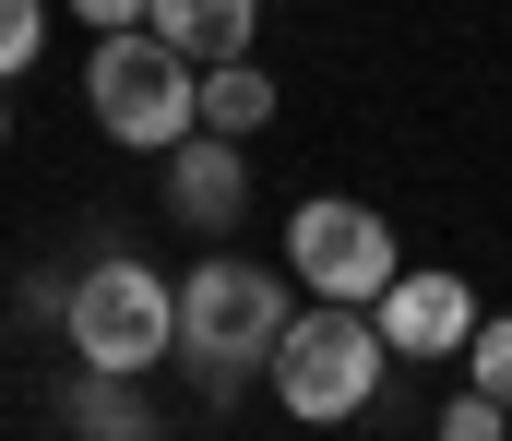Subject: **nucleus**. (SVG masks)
I'll use <instances>...</instances> for the list:
<instances>
[{"instance_id":"7","label":"nucleus","mask_w":512,"mask_h":441,"mask_svg":"<svg viewBox=\"0 0 512 441\" xmlns=\"http://www.w3.org/2000/svg\"><path fill=\"white\" fill-rule=\"evenodd\" d=\"M239 203H251V167H239L227 132L167 144V215H179V227H239Z\"/></svg>"},{"instance_id":"8","label":"nucleus","mask_w":512,"mask_h":441,"mask_svg":"<svg viewBox=\"0 0 512 441\" xmlns=\"http://www.w3.org/2000/svg\"><path fill=\"white\" fill-rule=\"evenodd\" d=\"M143 24L179 48V60H251V0H143Z\"/></svg>"},{"instance_id":"3","label":"nucleus","mask_w":512,"mask_h":441,"mask_svg":"<svg viewBox=\"0 0 512 441\" xmlns=\"http://www.w3.org/2000/svg\"><path fill=\"white\" fill-rule=\"evenodd\" d=\"M60 334H72L84 370H131V382H143V370L179 346V287H167L155 263H96V275L60 287Z\"/></svg>"},{"instance_id":"1","label":"nucleus","mask_w":512,"mask_h":441,"mask_svg":"<svg viewBox=\"0 0 512 441\" xmlns=\"http://www.w3.org/2000/svg\"><path fill=\"white\" fill-rule=\"evenodd\" d=\"M84 108H96V132L131 155H167L203 132V60H179L155 24H120V36H96V72H84Z\"/></svg>"},{"instance_id":"2","label":"nucleus","mask_w":512,"mask_h":441,"mask_svg":"<svg viewBox=\"0 0 512 441\" xmlns=\"http://www.w3.org/2000/svg\"><path fill=\"white\" fill-rule=\"evenodd\" d=\"M262 370H274V394H286L298 430H346L382 394V322H358L346 298H310V310H286V334H274Z\"/></svg>"},{"instance_id":"4","label":"nucleus","mask_w":512,"mask_h":441,"mask_svg":"<svg viewBox=\"0 0 512 441\" xmlns=\"http://www.w3.org/2000/svg\"><path fill=\"white\" fill-rule=\"evenodd\" d=\"M274 334H286V275H262L239 251H215V263H191V287H179V346H191V370L203 382H239L274 358Z\"/></svg>"},{"instance_id":"9","label":"nucleus","mask_w":512,"mask_h":441,"mask_svg":"<svg viewBox=\"0 0 512 441\" xmlns=\"http://www.w3.org/2000/svg\"><path fill=\"white\" fill-rule=\"evenodd\" d=\"M262 120H274V72H262V60H215V72H203V132L239 144V132H262Z\"/></svg>"},{"instance_id":"15","label":"nucleus","mask_w":512,"mask_h":441,"mask_svg":"<svg viewBox=\"0 0 512 441\" xmlns=\"http://www.w3.org/2000/svg\"><path fill=\"white\" fill-rule=\"evenodd\" d=\"M0 144H12V108H0Z\"/></svg>"},{"instance_id":"13","label":"nucleus","mask_w":512,"mask_h":441,"mask_svg":"<svg viewBox=\"0 0 512 441\" xmlns=\"http://www.w3.org/2000/svg\"><path fill=\"white\" fill-rule=\"evenodd\" d=\"M441 441H512V406L501 394H465V406H441Z\"/></svg>"},{"instance_id":"6","label":"nucleus","mask_w":512,"mask_h":441,"mask_svg":"<svg viewBox=\"0 0 512 441\" xmlns=\"http://www.w3.org/2000/svg\"><path fill=\"white\" fill-rule=\"evenodd\" d=\"M477 322H489V310H477L465 275H393L382 287V346L393 358H453Z\"/></svg>"},{"instance_id":"12","label":"nucleus","mask_w":512,"mask_h":441,"mask_svg":"<svg viewBox=\"0 0 512 441\" xmlns=\"http://www.w3.org/2000/svg\"><path fill=\"white\" fill-rule=\"evenodd\" d=\"M36 48H48V0H0V84H12Z\"/></svg>"},{"instance_id":"11","label":"nucleus","mask_w":512,"mask_h":441,"mask_svg":"<svg viewBox=\"0 0 512 441\" xmlns=\"http://www.w3.org/2000/svg\"><path fill=\"white\" fill-rule=\"evenodd\" d=\"M465 358H477V394H501V406H512V310H489V322L465 334Z\"/></svg>"},{"instance_id":"14","label":"nucleus","mask_w":512,"mask_h":441,"mask_svg":"<svg viewBox=\"0 0 512 441\" xmlns=\"http://www.w3.org/2000/svg\"><path fill=\"white\" fill-rule=\"evenodd\" d=\"M72 12H84L96 36H120V24H143V0H72Z\"/></svg>"},{"instance_id":"5","label":"nucleus","mask_w":512,"mask_h":441,"mask_svg":"<svg viewBox=\"0 0 512 441\" xmlns=\"http://www.w3.org/2000/svg\"><path fill=\"white\" fill-rule=\"evenodd\" d=\"M286 263H298V287H310V298H346V310H370V298L405 275V263H393L382 203H346V191H310V203L286 215Z\"/></svg>"},{"instance_id":"10","label":"nucleus","mask_w":512,"mask_h":441,"mask_svg":"<svg viewBox=\"0 0 512 441\" xmlns=\"http://www.w3.org/2000/svg\"><path fill=\"white\" fill-rule=\"evenodd\" d=\"M72 430H84V441H155L143 394H131V370H84V394H72Z\"/></svg>"}]
</instances>
